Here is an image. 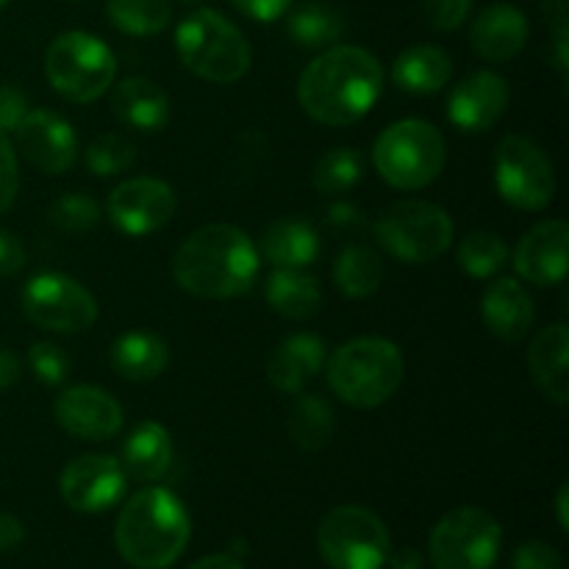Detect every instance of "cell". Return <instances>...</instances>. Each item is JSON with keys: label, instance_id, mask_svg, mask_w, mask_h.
<instances>
[{"label": "cell", "instance_id": "6da1fadb", "mask_svg": "<svg viewBox=\"0 0 569 569\" xmlns=\"http://www.w3.org/2000/svg\"><path fill=\"white\" fill-rule=\"evenodd\" d=\"M383 67L370 50L333 44L309 61L298 78V103L311 120L342 128L359 122L378 103Z\"/></svg>", "mask_w": 569, "mask_h": 569}, {"label": "cell", "instance_id": "7a4b0ae2", "mask_svg": "<svg viewBox=\"0 0 569 569\" xmlns=\"http://www.w3.org/2000/svg\"><path fill=\"white\" fill-rule=\"evenodd\" d=\"M172 278L194 298H239L259 278V248L242 228L211 222L183 239L172 256Z\"/></svg>", "mask_w": 569, "mask_h": 569}, {"label": "cell", "instance_id": "3957f363", "mask_svg": "<svg viewBox=\"0 0 569 569\" xmlns=\"http://www.w3.org/2000/svg\"><path fill=\"white\" fill-rule=\"evenodd\" d=\"M192 537L189 511L170 489L144 487L122 506L114 528L117 553L133 569H167Z\"/></svg>", "mask_w": 569, "mask_h": 569}, {"label": "cell", "instance_id": "277c9868", "mask_svg": "<svg viewBox=\"0 0 569 569\" xmlns=\"http://www.w3.org/2000/svg\"><path fill=\"white\" fill-rule=\"evenodd\" d=\"M403 353L381 337H359L339 345L326 359V376L333 395L356 409L383 406L403 381Z\"/></svg>", "mask_w": 569, "mask_h": 569}, {"label": "cell", "instance_id": "5b68a950", "mask_svg": "<svg viewBox=\"0 0 569 569\" xmlns=\"http://www.w3.org/2000/svg\"><path fill=\"white\" fill-rule=\"evenodd\" d=\"M176 50L187 70L211 83L239 81L253 61L244 33L214 9L192 11L176 28Z\"/></svg>", "mask_w": 569, "mask_h": 569}, {"label": "cell", "instance_id": "8992f818", "mask_svg": "<svg viewBox=\"0 0 569 569\" xmlns=\"http://www.w3.org/2000/svg\"><path fill=\"white\" fill-rule=\"evenodd\" d=\"M44 76L61 98L94 103L114 83L117 59L109 44L87 31H67L44 53Z\"/></svg>", "mask_w": 569, "mask_h": 569}, {"label": "cell", "instance_id": "52a82bcc", "mask_svg": "<svg viewBox=\"0 0 569 569\" xmlns=\"http://www.w3.org/2000/svg\"><path fill=\"white\" fill-rule=\"evenodd\" d=\"M372 164L389 187L422 189L442 172L445 139L431 122L400 120L376 139Z\"/></svg>", "mask_w": 569, "mask_h": 569}, {"label": "cell", "instance_id": "ba28073f", "mask_svg": "<svg viewBox=\"0 0 569 569\" xmlns=\"http://www.w3.org/2000/svg\"><path fill=\"white\" fill-rule=\"evenodd\" d=\"M317 548L331 569H381L392 539L376 511L365 506H337L317 528Z\"/></svg>", "mask_w": 569, "mask_h": 569}, {"label": "cell", "instance_id": "9c48e42d", "mask_svg": "<svg viewBox=\"0 0 569 569\" xmlns=\"http://www.w3.org/2000/svg\"><path fill=\"white\" fill-rule=\"evenodd\" d=\"M376 237L387 253L403 264H428L453 242V220L448 211L428 200H403L383 211Z\"/></svg>", "mask_w": 569, "mask_h": 569}, {"label": "cell", "instance_id": "30bf717a", "mask_svg": "<svg viewBox=\"0 0 569 569\" xmlns=\"http://www.w3.org/2000/svg\"><path fill=\"white\" fill-rule=\"evenodd\" d=\"M500 542L503 531L489 511L461 506L437 522L428 542V556L433 569H492Z\"/></svg>", "mask_w": 569, "mask_h": 569}, {"label": "cell", "instance_id": "8fae6325", "mask_svg": "<svg viewBox=\"0 0 569 569\" xmlns=\"http://www.w3.org/2000/svg\"><path fill=\"white\" fill-rule=\"evenodd\" d=\"M495 183L500 198L522 211H542L556 194V172L533 139L509 133L495 150Z\"/></svg>", "mask_w": 569, "mask_h": 569}, {"label": "cell", "instance_id": "7c38bea8", "mask_svg": "<svg viewBox=\"0 0 569 569\" xmlns=\"http://www.w3.org/2000/svg\"><path fill=\"white\" fill-rule=\"evenodd\" d=\"M20 303L22 315L50 333L87 331L98 320V303L92 292L76 278L61 276V272H39L28 278Z\"/></svg>", "mask_w": 569, "mask_h": 569}, {"label": "cell", "instance_id": "4fadbf2b", "mask_svg": "<svg viewBox=\"0 0 569 569\" xmlns=\"http://www.w3.org/2000/svg\"><path fill=\"white\" fill-rule=\"evenodd\" d=\"M106 214L114 222L117 231L128 237H144L167 222L176 214V192L161 178H128L111 189L106 200Z\"/></svg>", "mask_w": 569, "mask_h": 569}, {"label": "cell", "instance_id": "5bb4252c", "mask_svg": "<svg viewBox=\"0 0 569 569\" xmlns=\"http://www.w3.org/2000/svg\"><path fill=\"white\" fill-rule=\"evenodd\" d=\"M128 476L120 461L109 453H87L72 459L61 470L59 492L72 511L100 515L117 506L126 495Z\"/></svg>", "mask_w": 569, "mask_h": 569}, {"label": "cell", "instance_id": "9a60e30c", "mask_svg": "<svg viewBox=\"0 0 569 569\" xmlns=\"http://www.w3.org/2000/svg\"><path fill=\"white\" fill-rule=\"evenodd\" d=\"M53 417L59 428L83 442H106L122 431L126 411L114 395L92 383H78L64 389L53 403Z\"/></svg>", "mask_w": 569, "mask_h": 569}, {"label": "cell", "instance_id": "2e32d148", "mask_svg": "<svg viewBox=\"0 0 569 569\" xmlns=\"http://www.w3.org/2000/svg\"><path fill=\"white\" fill-rule=\"evenodd\" d=\"M17 148L44 176H61L78 159V139L70 122L48 109L28 111L17 126Z\"/></svg>", "mask_w": 569, "mask_h": 569}, {"label": "cell", "instance_id": "e0dca14e", "mask_svg": "<svg viewBox=\"0 0 569 569\" xmlns=\"http://www.w3.org/2000/svg\"><path fill=\"white\" fill-rule=\"evenodd\" d=\"M509 81L492 70H478L461 78L448 100V117L467 133H481L498 126L509 109Z\"/></svg>", "mask_w": 569, "mask_h": 569}, {"label": "cell", "instance_id": "ac0fdd59", "mask_svg": "<svg viewBox=\"0 0 569 569\" xmlns=\"http://www.w3.org/2000/svg\"><path fill=\"white\" fill-rule=\"evenodd\" d=\"M569 226L565 220H545L520 239L515 250V270L533 287H553L567 276Z\"/></svg>", "mask_w": 569, "mask_h": 569}, {"label": "cell", "instance_id": "d6986e66", "mask_svg": "<svg viewBox=\"0 0 569 569\" xmlns=\"http://www.w3.org/2000/svg\"><path fill=\"white\" fill-rule=\"evenodd\" d=\"M528 17L511 3H492L476 17L470 28V44L481 59L503 64L522 53L528 42Z\"/></svg>", "mask_w": 569, "mask_h": 569}, {"label": "cell", "instance_id": "ffe728a7", "mask_svg": "<svg viewBox=\"0 0 569 569\" xmlns=\"http://www.w3.org/2000/svg\"><path fill=\"white\" fill-rule=\"evenodd\" d=\"M326 367V342L317 333H292L272 350L267 378L283 395H298Z\"/></svg>", "mask_w": 569, "mask_h": 569}, {"label": "cell", "instance_id": "44dd1931", "mask_svg": "<svg viewBox=\"0 0 569 569\" xmlns=\"http://www.w3.org/2000/svg\"><path fill=\"white\" fill-rule=\"evenodd\" d=\"M481 317L489 331L506 342H517L533 326V300L517 278H498L481 298Z\"/></svg>", "mask_w": 569, "mask_h": 569}, {"label": "cell", "instance_id": "7402d4cb", "mask_svg": "<svg viewBox=\"0 0 569 569\" xmlns=\"http://www.w3.org/2000/svg\"><path fill=\"white\" fill-rule=\"evenodd\" d=\"M111 109L122 126L142 133H156L170 120V94L142 76L122 78L111 92Z\"/></svg>", "mask_w": 569, "mask_h": 569}, {"label": "cell", "instance_id": "603a6c76", "mask_svg": "<svg viewBox=\"0 0 569 569\" xmlns=\"http://www.w3.org/2000/svg\"><path fill=\"white\" fill-rule=\"evenodd\" d=\"M567 353H569V331L565 322L542 328L533 337L528 348V370H531L533 383L539 392L556 406H567L569 400V372H567Z\"/></svg>", "mask_w": 569, "mask_h": 569}, {"label": "cell", "instance_id": "cb8c5ba5", "mask_svg": "<svg viewBox=\"0 0 569 569\" xmlns=\"http://www.w3.org/2000/svg\"><path fill=\"white\" fill-rule=\"evenodd\" d=\"M261 256L278 270H306L320 256V237L311 222L300 217H281L261 233Z\"/></svg>", "mask_w": 569, "mask_h": 569}, {"label": "cell", "instance_id": "d4e9b609", "mask_svg": "<svg viewBox=\"0 0 569 569\" xmlns=\"http://www.w3.org/2000/svg\"><path fill=\"white\" fill-rule=\"evenodd\" d=\"M122 470L142 483L161 481L172 465V437L161 422L144 420L122 445Z\"/></svg>", "mask_w": 569, "mask_h": 569}, {"label": "cell", "instance_id": "484cf974", "mask_svg": "<svg viewBox=\"0 0 569 569\" xmlns=\"http://www.w3.org/2000/svg\"><path fill=\"white\" fill-rule=\"evenodd\" d=\"M111 367L126 381H156L170 365V348L161 337L148 331H128L111 345Z\"/></svg>", "mask_w": 569, "mask_h": 569}, {"label": "cell", "instance_id": "4316f807", "mask_svg": "<svg viewBox=\"0 0 569 569\" xmlns=\"http://www.w3.org/2000/svg\"><path fill=\"white\" fill-rule=\"evenodd\" d=\"M453 76V61L437 44H415L395 59L392 81L409 94H433Z\"/></svg>", "mask_w": 569, "mask_h": 569}, {"label": "cell", "instance_id": "83f0119b", "mask_svg": "<svg viewBox=\"0 0 569 569\" xmlns=\"http://www.w3.org/2000/svg\"><path fill=\"white\" fill-rule=\"evenodd\" d=\"M264 298L276 315L287 320H309L320 311L322 289L315 276L303 270H276L267 278Z\"/></svg>", "mask_w": 569, "mask_h": 569}, {"label": "cell", "instance_id": "f1b7e54d", "mask_svg": "<svg viewBox=\"0 0 569 569\" xmlns=\"http://www.w3.org/2000/svg\"><path fill=\"white\" fill-rule=\"evenodd\" d=\"M287 428L295 448L306 450V453H317V450L331 445L333 431H337V415H333L331 403L326 398L303 392L295 398Z\"/></svg>", "mask_w": 569, "mask_h": 569}, {"label": "cell", "instance_id": "f546056e", "mask_svg": "<svg viewBox=\"0 0 569 569\" xmlns=\"http://www.w3.org/2000/svg\"><path fill=\"white\" fill-rule=\"evenodd\" d=\"M383 276H387V270H383L381 256L365 244H350L348 250L339 253L337 264H333V283L345 298L353 300L376 295L381 289Z\"/></svg>", "mask_w": 569, "mask_h": 569}, {"label": "cell", "instance_id": "4dcf8cb0", "mask_svg": "<svg viewBox=\"0 0 569 569\" xmlns=\"http://www.w3.org/2000/svg\"><path fill=\"white\" fill-rule=\"evenodd\" d=\"M289 39L298 48L306 50H326L342 39L345 20L337 9L326 3H303L289 14L287 20Z\"/></svg>", "mask_w": 569, "mask_h": 569}, {"label": "cell", "instance_id": "1f68e13d", "mask_svg": "<svg viewBox=\"0 0 569 569\" xmlns=\"http://www.w3.org/2000/svg\"><path fill=\"white\" fill-rule=\"evenodd\" d=\"M106 14L128 37H156L172 20L170 0H109Z\"/></svg>", "mask_w": 569, "mask_h": 569}, {"label": "cell", "instance_id": "d6a6232c", "mask_svg": "<svg viewBox=\"0 0 569 569\" xmlns=\"http://www.w3.org/2000/svg\"><path fill=\"white\" fill-rule=\"evenodd\" d=\"M461 270L472 278H492L509 261V248L503 239L492 231H470L459 242V253H456Z\"/></svg>", "mask_w": 569, "mask_h": 569}, {"label": "cell", "instance_id": "836d02e7", "mask_svg": "<svg viewBox=\"0 0 569 569\" xmlns=\"http://www.w3.org/2000/svg\"><path fill=\"white\" fill-rule=\"evenodd\" d=\"M365 156L353 148H333L315 167V187L320 194H345L359 183Z\"/></svg>", "mask_w": 569, "mask_h": 569}, {"label": "cell", "instance_id": "e575fe53", "mask_svg": "<svg viewBox=\"0 0 569 569\" xmlns=\"http://www.w3.org/2000/svg\"><path fill=\"white\" fill-rule=\"evenodd\" d=\"M133 159H137V148H133V142L126 133L117 131L100 133L87 148V167L98 178L120 176V172H126L133 164Z\"/></svg>", "mask_w": 569, "mask_h": 569}, {"label": "cell", "instance_id": "d590c367", "mask_svg": "<svg viewBox=\"0 0 569 569\" xmlns=\"http://www.w3.org/2000/svg\"><path fill=\"white\" fill-rule=\"evenodd\" d=\"M103 217L100 203L87 192H67L50 206V222L61 231H89Z\"/></svg>", "mask_w": 569, "mask_h": 569}, {"label": "cell", "instance_id": "8d00e7d4", "mask_svg": "<svg viewBox=\"0 0 569 569\" xmlns=\"http://www.w3.org/2000/svg\"><path fill=\"white\" fill-rule=\"evenodd\" d=\"M28 367L44 387H59L70 376V356L53 342H37L28 350Z\"/></svg>", "mask_w": 569, "mask_h": 569}, {"label": "cell", "instance_id": "74e56055", "mask_svg": "<svg viewBox=\"0 0 569 569\" xmlns=\"http://www.w3.org/2000/svg\"><path fill=\"white\" fill-rule=\"evenodd\" d=\"M472 0H422V17L437 31H456L467 20Z\"/></svg>", "mask_w": 569, "mask_h": 569}, {"label": "cell", "instance_id": "f35d334b", "mask_svg": "<svg viewBox=\"0 0 569 569\" xmlns=\"http://www.w3.org/2000/svg\"><path fill=\"white\" fill-rule=\"evenodd\" d=\"M511 569H565L559 550L545 542H522L511 556Z\"/></svg>", "mask_w": 569, "mask_h": 569}, {"label": "cell", "instance_id": "ab89813d", "mask_svg": "<svg viewBox=\"0 0 569 569\" xmlns=\"http://www.w3.org/2000/svg\"><path fill=\"white\" fill-rule=\"evenodd\" d=\"M20 189V170H17V153L9 137L0 133V214L11 209Z\"/></svg>", "mask_w": 569, "mask_h": 569}, {"label": "cell", "instance_id": "60d3db41", "mask_svg": "<svg viewBox=\"0 0 569 569\" xmlns=\"http://www.w3.org/2000/svg\"><path fill=\"white\" fill-rule=\"evenodd\" d=\"M28 98L14 83H0V133H14L28 114Z\"/></svg>", "mask_w": 569, "mask_h": 569}, {"label": "cell", "instance_id": "b9f144b4", "mask_svg": "<svg viewBox=\"0 0 569 569\" xmlns=\"http://www.w3.org/2000/svg\"><path fill=\"white\" fill-rule=\"evenodd\" d=\"M244 17L256 22H276L278 17H283L289 11V6L295 0H231Z\"/></svg>", "mask_w": 569, "mask_h": 569}, {"label": "cell", "instance_id": "7bdbcfd3", "mask_svg": "<svg viewBox=\"0 0 569 569\" xmlns=\"http://www.w3.org/2000/svg\"><path fill=\"white\" fill-rule=\"evenodd\" d=\"M26 267V248L11 231L0 228V278L17 276Z\"/></svg>", "mask_w": 569, "mask_h": 569}, {"label": "cell", "instance_id": "ee69618b", "mask_svg": "<svg viewBox=\"0 0 569 569\" xmlns=\"http://www.w3.org/2000/svg\"><path fill=\"white\" fill-rule=\"evenodd\" d=\"M26 539V528L9 511H0V550H11Z\"/></svg>", "mask_w": 569, "mask_h": 569}, {"label": "cell", "instance_id": "f6af8a7d", "mask_svg": "<svg viewBox=\"0 0 569 569\" xmlns=\"http://www.w3.org/2000/svg\"><path fill=\"white\" fill-rule=\"evenodd\" d=\"M545 14L553 26V37H569V0H545Z\"/></svg>", "mask_w": 569, "mask_h": 569}, {"label": "cell", "instance_id": "bcb514c9", "mask_svg": "<svg viewBox=\"0 0 569 569\" xmlns=\"http://www.w3.org/2000/svg\"><path fill=\"white\" fill-rule=\"evenodd\" d=\"M20 376H22L20 359H17L11 350L0 348V389L14 387V383L20 381Z\"/></svg>", "mask_w": 569, "mask_h": 569}, {"label": "cell", "instance_id": "7dc6e473", "mask_svg": "<svg viewBox=\"0 0 569 569\" xmlns=\"http://www.w3.org/2000/svg\"><path fill=\"white\" fill-rule=\"evenodd\" d=\"M387 561L392 565V569H422V553L415 548H400V550H389Z\"/></svg>", "mask_w": 569, "mask_h": 569}, {"label": "cell", "instance_id": "c3c4849f", "mask_svg": "<svg viewBox=\"0 0 569 569\" xmlns=\"http://www.w3.org/2000/svg\"><path fill=\"white\" fill-rule=\"evenodd\" d=\"M189 569H244L242 559L231 553H217V556H203L200 561H194Z\"/></svg>", "mask_w": 569, "mask_h": 569}, {"label": "cell", "instance_id": "681fc988", "mask_svg": "<svg viewBox=\"0 0 569 569\" xmlns=\"http://www.w3.org/2000/svg\"><path fill=\"white\" fill-rule=\"evenodd\" d=\"M569 487L567 483H561L559 495H556V515H559V526L561 531H567L569 528Z\"/></svg>", "mask_w": 569, "mask_h": 569}, {"label": "cell", "instance_id": "f907efd6", "mask_svg": "<svg viewBox=\"0 0 569 569\" xmlns=\"http://www.w3.org/2000/svg\"><path fill=\"white\" fill-rule=\"evenodd\" d=\"M6 3H9V0H0V9H3V6H6Z\"/></svg>", "mask_w": 569, "mask_h": 569}, {"label": "cell", "instance_id": "816d5d0a", "mask_svg": "<svg viewBox=\"0 0 569 569\" xmlns=\"http://www.w3.org/2000/svg\"><path fill=\"white\" fill-rule=\"evenodd\" d=\"M187 3H194V0H187Z\"/></svg>", "mask_w": 569, "mask_h": 569}]
</instances>
